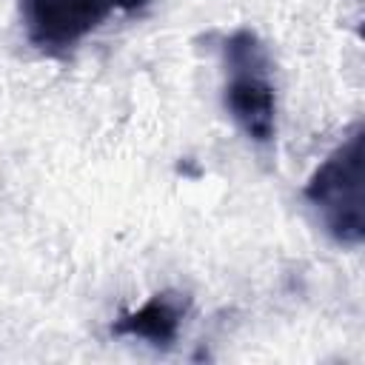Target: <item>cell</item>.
<instances>
[{
  "label": "cell",
  "mask_w": 365,
  "mask_h": 365,
  "mask_svg": "<svg viewBox=\"0 0 365 365\" xmlns=\"http://www.w3.org/2000/svg\"><path fill=\"white\" fill-rule=\"evenodd\" d=\"M365 131L354 125L345 140L314 168L302 197L314 208L322 231L345 248L365 240Z\"/></svg>",
  "instance_id": "1"
},
{
  "label": "cell",
  "mask_w": 365,
  "mask_h": 365,
  "mask_svg": "<svg viewBox=\"0 0 365 365\" xmlns=\"http://www.w3.org/2000/svg\"><path fill=\"white\" fill-rule=\"evenodd\" d=\"M222 106L234 125L257 145L277 137V86L265 43L251 29H237L222 40Z\"/></svg>",
  "instance_id": "2"
},
{
  "label": "cell",
  "mask_w": 365,
  "mask_h": 365,
  "mask_svg": "<svg viewBox=\"0 0 365 365\" xmlns=\"http://www.w3.org/2000/svg\"><path fill=\"white\" fill-rule=\"evenodd\" d=\"M151 0H20L29 43L46 54H66L114 14H134Z\"/></svg>",
  "instance_id": "3"
},
{
  "label": "cell",
  "mask_w": 365,
  "mask_h": 365,
  "mask_svg": "<svg viewBox=\"0 0 365 365\" xmlns=\"http://www.w3.org/2000/svg\"><path fill=\"white\" fill-rule=\"evenodd\" d=\"M191 299L177 291H160L148 297L140 308L125 311L114 319L111 334L123 339H140L151 348H171L182 331Z\"/></svg>",
  "instance_id": "4"
}]
</instances>
